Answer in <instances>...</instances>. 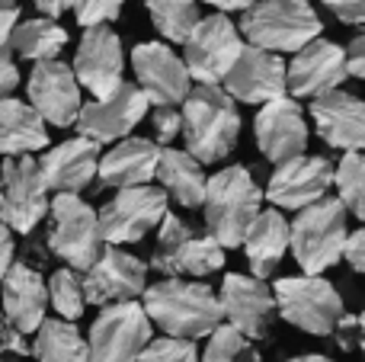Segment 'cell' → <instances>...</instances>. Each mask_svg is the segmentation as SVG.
Here are the masks:
<instances>
[{
    "label": "cell",
    "instance_id": "8d00e7d4",
    "mask_svg": "<svg viewBox=\"0 0 365 362\" xmlns=\"http://www.w3.org/2000/svg\"><path fill=\"white\" fill-rule=\"evenodd\" d=\"M122 4L125 0H74L71 10H74L77 23L90 29V26H109L113 19H119Z\"/></svg>",
    "mask_w": 365,
    "mask_h": 362
},
{
    "label": "cell",
    "instance_id": "b9f144b4",
    "mask_svg": "<svg viewBox=\"0 0 365 362\" xmlns=\"http://www.w3.org/2000/svg\"><path fill=\"white\" fill-rule=\"evenodd\" d=\"M336 331H340V346H349L353 343V337H356L359 350L365 353V311L356 314V318H343Z\"/></svg>",
    "mask_w": 365,
    "mask_h": 362
},
{
    "label": "cell",
    "instance_id": "9a60e30c",
    "mask_svg": "<svg viewBox=\"0 0 365 362\" xmlns=\"http://www.w3.org/2000/svg\"><path fill=\"white\" fill-rule=\"evenodd\" d=\"M132 68L151 106H180L192 90L186 61L164 42H138L132 48Z\"/></svg>",
    "mask_w": 365,
    "mask_h": 362
},
{
    "label": "cell",
    "instance_id": "9c48e42d",
    "mask_svg": "<svg viewBox=\"0 0 365 362\" xmlns=\"http://www.w3.org/2000/svg\"><path fill=\"white\" fill-rule=\"evenodd\" d=\"M151 318L141 301H119L100 308V318L90 324V362H135L151 343Z\"/></svg>",
    "mask_w": 365,
    "mask_h": 362
},
{
    "label": "cell",
    "instance_id": "f546056e",
    "mask_svg": "<svg viewBox=\"0 0 365 362\" xmlns=\"http://www.w3.org/2000/svg\"><path fill=\"white\" fill-rule=\"evenodd\" d=\"M32 356L38 362H90V346L74 321L45 318L32 340Z\"/></svg>",
    "mask_w": 365,
    "mask_h": 362
},
{
    "label": "cell",
    "instance_id": "f1b7e54d",
    "mask_svg": "<svg viewBox=\"0 0 365 362\" xmlns=\"http://www.w3.org/2000/svg\"><path fill=\"white\" fill-rule=\"evenodd\" d=\"M158 180H160V190L167 192V199H177L182 209H199L205 202L208 177L189 151L164 148L158 164Z\"/></svg>",
    "mask_w": 365,
    "mask_h": 362
},
{
    "label": "cell",
    "instance_id": "7dc6e473",
    "mask_svg": "<svg viewBox=\"0 0 365 362\" xmlns=\"http://www.w3.org/2000/svg\"><path fill=\"white\" fill-rule=\"evenodd\" d=\"M32 4H36V10L42 13V16L58 19V16H64V13L71 10V4H74V0H32Z\"/></svg>",
    "mask_w": 365,
    "mask_h": 362
},
{
    "label": "cell",
    "instance_id": "4fadbf2b",
    "mask_svg": "<svg viewBox=\"0 0 365 362\" xmlns=\"http://www.w3.org/2000/svg\"><path fill=\"white\" fill-rule=\"evenodd\" d=\"M148 109H151V103L141 93L138 83L122 81V87L115 93L93 103H83L74 125L83 138L96 141V145H115V141L132 135V128L145 119Z\"/></svg>",
    "mask_w": 365,
    "mask_h": 362
},
{
    "label": "cell",
    "instance_id": "ba28073f",
    "mask_svg": "<svg viewBox=\"0 0 365 362\" xmlns=\"http://www.w3.org/2000/svg\"><path fill=\"white\" fill-rule=\"evenodd\" d=\"M221 267H225V247L208 231L199 234L182 218L167 212L160 222L151 269L164 273L167 279H180V276H212Z\"/></svg>",
    "mask_w": 365,
    "mask_h": 362
},
{
    "label": "cell",
    "instance_id": "ffe728a7",
    "mask_svg": "<svg viewBox=\"0 0 365 362\" xmlns=\"http://www.w3.org/2000/svg\"><path fill=\"white\" fill-rule=\"evenodd\" d=\"M225 90L231 93L234 103H272L279 96L289 93V71L285 61L276 51L257 48V45H244L240 58L234 61V68L227 71Z\"/></svg>",
    "mask_w": 365,
    "mask_h": 362
},
{
    "label": "cell",
    "instance_id": "7a4b0ae2",
    "mask_svg": "<svg viewBox=\"0 0 365 362\" xmlns=\"http://www.w3.org/2000/svg\"><path fill=\"white\" fill-rule=\"evenodd\" d=\"M182 141L199 164H218L240 138V113L221 83H195L182 100Z\"/></svg>",
    "mask_w": 365,
    "mask_h": 362
},
{
    "label": "cell",
    "instance_id": "8992f818",
    "mask_svg": "<svg viewBox=\"0 0 365 362\" xmlns=\"http://www.w3.org/2000/svg\"><path fill=\"white\" fill-rule=\"evenodd\" d=\"M48 215H51V228L48 237H45L48 250L58 260L68 263L71 269L87 273L96 263V257L103 254V247H106L96 209L83 202L81 196H74V192H55Z\"/></svg>",
    "mask_w": 365,
    "mask_h": 362
},
{
    "label": "cell",
    "instance_id": "d590c367",
    "mask_svg": "<svg viewBox=\"0 0 365 362\" xmlns=\"http://www.w3.org/2000/svg\"><path fill=\"white\" fill-rule=\"evenodd\" d=\"M135 362H199V350H195V340L158 337L141 350Z\"/></svg>",
    "mask_w": 365,
    "mask_h": 362
},
{
    "label": "cell",
    "instance_id": "7402d4cb",
    "mask_svg": "<svg viewBox=\"0 0 365 362\" xmlns=\"http://www.w3.org/2000/svg\"><path fill=\"white\" fill-rule=\"evenodd\" d=\"M289 71V90L292 96H324L330 90H340V83L346 81V51L330 38H314L302 51H295L292 64H285Z\"/></svg>",
    "mask_w": 365,
    "mask_h": 362
},
{
    "label": "cell",
    "instance_id": "5b68a950",
    "mask_svg": "<svg viewBox=\"0 0 365 362\" xmlns=\"http://www.w3.org/2000/svg\"><path fill=\"white\" fill-rule=\"evenodd\" d=\"M346 209L340 199H327L308 205L292 222V254L304 276H321L334 263L343 260L346 247Z\"/></svg>",
    "mask_w": 365,
    "mask_h": 362
},
{
    "label": "cell",
    "instance_id": "681fc988",
    "mask_svg": "<svg viewBox=\"0 0 365 362\" xmlns=\"http://www.w3.org/2000/svg\"><path fill=\"white\" fill-rule=\"evenodd\" d=\"M285 362H334V359L321 356V353H308V356H295V359H285Z\"/></svg>",
    "mask_w": 365,
    "mask_h": 362
},
{
    "label": "cell",
    "instance_id": "bcb514c9",
    "mask_svg": "<svg viewBox=\"0 0 365 362\" xmlns=\"http://www.w3.org/2000/svg\"><path fill=\"white\" fill-rule=\"evenodd\" d=\"M16 23H19V10H16V6H13V10H0V55H4V51H10V38H13Z\"/></svg>",
    "mask_w": 365,
    "mask_h": 362
},
{
    "label": "cell",
    "instance_id": "7bdbcfd3",
    "mask_svg": "<svg viewBox=\"0 0 365 362\" xmlns=\"http://www.w3.org/2000/svg\"><path fill=\"white\" fill-rule=\"evenodd\" d=\"M346 71L353 77H359V81H365V32H359L346 45Z\"/></svg>",
    "mask_w": 365,
    "mask_h": 362
},
{
    "label": "cell",
    "instance_id": "30bf717a",
    "mask_svg": "<svg viewBox=\"0 0 365 362\" xmlns=\"http://www.w3.org/2000/svg\"><path fill=\"white\" fill-rule=\"evenodd\" d=\"M48 190L32 154L4 157L0 167V222L16 234H32L48 215Z\"/></svg>",
    "mask_w": 365,
    "mask_h": 362
},
{
    "label": "cell",
    "instance_id": "44dd1931",
    "mask_svg": "<svg viewBox=\"0 0 365 362\" xmlns=\"http://www.w3.org/2000/svg\"><path fill=\"white\" fill-rule=\"evenodd\" d=\"M253 132H257V148L263 151V157L276 167L304 154L308 148V122H304L298 100L292 96L263 103L253 122Z\"/></svg>",
    "mask_w": 365,
    "mask_h": 362
},
{
    "label": "cell",
    "instance_id": "277c9868",
    "mask_svg": "<svg viewBox=\"0 0 365 362\" xmlns=\"http://www.w3.org/2000/svg\"><path fill=\"white\" fill-rule=\"evenodd\" d=\"M324 23L308 0H257L240 16V36L247 45L266 51H302L321 38Z\"/></svg>",
    "mask_w": 365,
    "mask_h": 362
},
{
    "label": "cell",
    "instance_id": "74e56055",
    "mask_svg": "<svg viewBox=\"0 0 365 362\" xmlns=\"http://www.w3.org/2000/svg\"><path fill=\"white\" fill-rule=\"evenodd\" d=\"M151 125H154V141L164 148L182 132V115H180L177 106H154Z\"/></svg>",
    "mask_w": 365,
    "mask_h": 362
},
{
    "label": "cell",
    "instance_id": "f907efd6",
    "mask_svg": "<svg viewBox=\"0 0 365 362\" xmlns=\"http://www.w3.org/2000/svg\"><path fill=\"white\" fill-rule=\"evenodd\" d=\"M16 6V0H0V10H13Z\"/></svg>",
    "mask_w": 365,
    "mask_h": 362
},
{
    "label": "cell",
    "instance_id": "ac0fdd59",
    "mask_svg": "<svg viewBox=\"0 0 365 362\" xmlns=\"http://www.w3.org/2000/svg\"><path fill=\"white\" fill-rule=\"evenodd\" d=\"M29 93V106L42 115L45 122L58 128H71L77 122L83 100H81V83L71 64L64 61H38L26 83Z\"/></svg>",
    "mask_w": 365,
    "mask_h": 362
},
{
    "label": "cell",
    "instance_id": "3957f363",
    "mask_svg": "<svg viewBox=\"0 0 365 362\" xmlns=\"http://www.w3.org/2000/svg\"><path fill=\"white\" fill-rule=\"evenodd\" d=\"M205 228L221 247H240L247 228L263 212V190L244 164H234L208 177L205 190Z\"/></svg>",
    "mask_w": 365,
    "mask_h": 362
},
{
    "label": "cell",
    "instance_id": "f35d334b",
    "mask_svg": "<svg viewBox=\"0 0 365 362\" xmlns=\"http://www.w3.org/2000/svg\"><path fill=\"white\" fill-rule=\"evenodd\" d=\"M26 356H32V346L26 343L23 333L6 321L4 308H0V359L10 362V359H26Z\"/></svg>",
    "mask_w": 365,
    "mask_h": 362
},
{
    "label": "cell",
    "instance_id": "4dcf8cb0",
    "mask_svg": "<svg viewBox=\"0 0 365 362\" xmlns=\"http://www.w3.org/2000/svg\"><path fill=\"white\" fill-rule=\"evenodd\" d=\"M68 45V32L48 16H36V19H23L16 23L10 38V51L26 61H55Z\"/></svg>",
    "mask_w": 365,
    "mask_h": 362
},
{
    "label": "cell",
    "instance_id": "603a6c76",
    "mask_svg": "<svg viewBox=\"0 0 365 362\" xmlns=\"http://www.w3.org/2000/svg\"><path fill=\"white\" fill-rule=\"evenodd\" d=\"M311 119L317 135L343 154L365 151V103L346 90H330L311 100Z\"/></svg>",
    "mask_w": 365,
    "mask_h": 362
},
{
    "label": "cell",
    "instance_id": "52a82bcc",
    "mask_svg": "<svg viewBox=\"0 0 365 362\" xmlns=\"http://www.w3.org/2000/svg\"><path fill=\"white\" fill-rule=\"evenodd\" d=\"M272 295H276V311L282 314V321L314 337L336 333L340 321L346 318L340 292L324 276H282L272 286Z\"/></svg>",
    "mask_w": 365,
    "mask_h": 362
},
{
    "label": "cell",
    "instance_id": "83f0119b",
    "mask_svg": "<svg viewBox=\"0 0 365 362\" xmlns=\"http://www.w3.org/2000/svg\"><path fill=\"white\" fill-rule=\"evenodd\" d=\"M48 148V125L45 119L16 96H0V154L23 157Z\"/></svg>",
    "mask_w": 365,
    "mask_h": 362
},
{
    "label": "cell",
    "instance_id": "f6af8a7d",
    "mask_svg": "<svg viewBox=\"0 0 365 362\" xmlns=\"http://www.w3.org/2000/svg\"><path fill=\"white\" fill-rule=\"evenodd\" d=\"M13 257H16V244H13V231L6 228L4 222H0V282H4V276L10 273V267L16 260H13Z\"/></svg>",
    "mask_w": 365,
    "mask_h": 362
},
{
    "label": "cell",
    "instance_id": "484cf974",
    "mask_svg": "<svg viewBox=\"0 0 365 362\" xmlns=\"http://www.w3.org/2000/svg\"><path fill=\"white\" fill-rule=\"evenodd\" d=\"M160 151L164 148L154 138H122L100 157V177L103 186L128 190V186H148L158 177Z\"/></svg>",
    "mask_w": 365,
    "mask_h": 362
},
{
    "label": "cell",
    "instance_id": "ab89813d",
    "mask_svg": "<svg viewBox=\"0 0 365 362\" xmlns=\"http://www.w3.org/2000/svg\"><path fill=\"white\" fill-rule=\"evenodd\" d=\"M324 6H327L340 23L365 26V0H324Z\"/></svg>",
    "mask_w": 365,
    "mask_h": 362
},
{
    "label": "cell",
    "instance_id": "e0dca14e",
    "mask_svg": "<svg viewBox=\"0 0 365 362\" xmlns=\"http://www.w3.org/2000/svg\"><path fill=\"white\" fill-rule=\"evenodd\" d=\"M122 71H125V55H122V42L109 26H90L83 29L81 42H77L74 55V74L83 90L103 100V96L115 93L122 87Z\"/></svg>",
    "mask_w": 365,
    "mask_h": 362
},
{
    "label": "cell",
    "instance_id": "2e32d148",
    "mask_svg": "<svg viewBox=\"0 0 365 362\" xmlns=\"http://www.w3.org/2000/svg\"><path fill=\"white\" fill-rule=\"evenodd\" d=\"M221 314L225 321L240 331L250 340H263L272 327L276 318V295L266 286V279L257 276H240V273H227L221 282Z\"/></svg>",
    "mask_w": 365,
    "mask_h": 362
},
{
    "label": "cell",
    "instance_id": "cb8c5ba5",
    "mask_svg": "<svg viewBox=\"0 0 365 362\" xmlns=\"http://www.w3.org/2000/svg\"><path fill=\"white\" fill-rule=\"evenodd\" d=\"M96 170H100V145L83 135L48 148L38 157V173L45 180V190L51 192H74L77 196L93 183Z\"/></svg>",
    "mask_w": 365,
    "mask_h": 362
},
{
    "label": "cell",
    "instance_id": "e575fe53",
    "mask_svg": "<svg viewBox=\"0 0 365 362\" xmlns=\"http://www.w3.org/2000/svg\"><path fill=\"white\" fill-rule=\"evenodd\" d=\"M202 362H263V359H259L257 346L250 343V337L234 331L231 324H221L215 327V333H208Z\"/></svg>",
    "mask_w": 365,
    "mask_h": 362
},
{
    "label": "cell",
    "instance_id": "836d02e7",
    "mask_svg": "<svg viewBox=\"0 0 365 362\" xmlns=\"http://www.w3.org/2000/svg\"><path fill=\"white\" fill-rule=\"evenodd\" d=\"M48 305L58 311L61 321H74L83 314L87 308V299H83V276L77 269L64 267V269H55L48 279Z\"/></svg>",
    "mask_w": 365,
    "mask_h": 362
},
{
    "label": "cell",
    "instance_id": "6da1fadb",
    "mask_svg": "<svg viewBox=\"0 0 365 362\" xmlns=\"http://www.w3.org/2000/svg\"><path fill=\"white\" fill-rule=\"evenodd\" d=\"M148 318L167 337L180 340H202L215 333V327L225 324L221 301L215 289L192 279H160L145 289L141 295Z\"/></svg>",
    "mask_w": 365,
    "mask_h": 362
},
{
    "label": "cell",
    "instance_id": "60d3db41",
    "mask_svg": "<svg viewBox=\"0 0 365 362\" xmlns=\"http://www.w3.org/2000/svg\"><path fill=\"white\" fill-rule=\"evenodd\" d=\"M343 257H346V263L356 269V273H362V276H365V228L353 231V234L346 237Z\"/></svg>",
    "mask_w": 365,
    "mask_h": 362
},
{
    "label": "cell",
    "instance_id": "7c38bea8",
    "mask_svg": "<svg viewBox=\"0 0 365 362\" xmlns=\"http://www.w3.org/2000/svg\"><path fill=\"white\" fill-rule=\"evenodd\" d=\"M182 48H186L182 61H186L192 81L221 83L244 51V36L225 13H212V16H202L195 23Z\"/></svg>",
    "mask_w": 365,
    "mask_h": 362
},
{
    "label": "cell",
    "instance_id": "ee69618b",
    "mask_svg": "<svg viewBox=\"0 0 365 362\" xmlns=\"http://www.w3.org/2000/svg\"><path fill=\"white\" fill-rule=\"evenodd\" d=\"M16 87H19V71L16 61H13V51H4L0 55V96H10Z\"/></svg>",
    "mask_w": 365,
    "mask_h": 362
},
{
    "label": "cell",
    "instance_id": "d6a6232c",
    "mask_svg": "<svg viewBox=\"0 0 365 362\" xmlns=\"http://www.w3.org/2000/svg\"><path fill=\"white\" fill-rule=\"evenodd\" d=\"M334 183L340 192V202L346 212H353L359 222H365V154L353 151L343 154V160L334 167Z\"/></svg>",
    "mask_w": 365,
    "mask_h": 362
},
{
    "label": "cell",
    "instance_id": "d4e9b609",
    "mask_svg": "<svg viewBox=\"0 0 365 362\" xmlns=\"http://www.w3.org/2000/svg\"><path fill=\"white\" fill-rule=\"evenodd\" d=\"M0 308L23 337L36 333L45 321V311H48V286H45L42 273L26 260L13 263L10 273L0 282Z\"/></svg>",
    "mask_w": 365,
    "mask_h": 362
},
{
    "label": "cell",
    "instance_id": "8fae6325",
    "mask_svg": "<svg viewBox=\"0 0 365 362\" xmlns=\"http://www.w3.org/2000/svg\"><path fill=\"white\" fill-rule=\"evenodd\" d=\"M167 192L158 186H128L119 190L96 215H100L103 241L122 247V244H138L148 231L160 228L167 215Z\"/></svg>",
    "mask_w": 365,
    "mask_h": 362
},
{
    "label": "cell",
    "instance_id": "5bb4252c",
    "mask_svg": "<svg viewBox=\"0 0 365 362\" xmlns=\"http://www.w3.org/2000/svg\"><path fill=\"white\" fill-rule=\"evenodd\" d=\"M148 289V263L135 254L106 244L96 263L83 273V299L87 305L106 308L119 301H138Z\"/></svg>",
    "mask_w": 365,
    "mask_h": 362
},
{
    "label": "cell",
    "instance_id": "d6986e66",
    "mask_svg": "<svg viewBox=\"0 0 365 362\" xmlns=\"http://www.w3.org/2000/svg\"><path fill=\"white\" fill-rule=\"evenodd\" d=\"M330 186H334V164L327 157L298 154V157L276 167V173L269 177V186H266V199L276 209L302 212L308 205L321 202Z\"/></svg>",
    "mask_w": 365,
    "mask_h": 362
},
{
    "label": "cell",
    "instance_id": "1f68e13d",
    "mask_svg": "<svg viewBox=\"0 0 365 362\" xmlns=\"http://www.w3.org/2000/svg\"><path fill=\"white\" fill-rule=\"evenodd\" d=\"M151 23L167 42H186L189 32L199 23V4L195 0H145Z\"/></svg>",
    "mask_w": 365,
    "mask_h": 362
},
{
    "label": "cell",
    "instance_id": "c3c4849f",
    "mask_svg": "<svg viewBox=\"0 0 365 362\" xmlns=\"http://www.w3.org/2000/svg\"><path fill=\"white\" fill-rule=\"evenodd\" d=\"M202 4L215 6V10H221V13H231V10H250L257 0H202Z\"/></svg>",
    "mask_w": 365,
    "mask_h": 362
},
{
    "label": "cell",
    "instance_id": "4316f807",
    "mask_svg": "<svg viewBox=\"0 0 365 362\" xmlns=\"http://www.w3.org/2000/svg\"><path fill=\"white\" fill-rule=\"evenodd\" d=\"M289 247H292V224L285 222V215L279 209L259 212L244 234V254L250 260V269L257 279H266L282 263Z\"/></svg>",
    "mask_w": 365,
    "mask_h": 362
}]
</instances>
